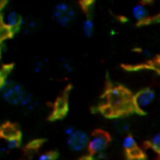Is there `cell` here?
<instances>
[{"label": "cell", "instance_id": "7a4b0ae2", "mask_svg": "<svg viewBox=\"0 0 160 160\" xmlns=\"http://www.w3.org/2000/svg\"><path fill=\"white\" fill-rule=\"evenodd\" d=\"M0 93L7 103L11 105H20L24 96L27 94V91L19 82L6 78V79H1Z\"/></svg>", "mask_w": 160, "mask_h": 160}, {"label": "cell", "instance_id": "8fae6325", "mask_svg": "<svg viewBox=\"0 0 160 160\" xmlns=\"http://www.w3.org/2000/svg\"><path fill=\"white\" fill-rule=\"evenodd\" d=\"M82 32L87 38H91L94 32V23L91 18H86L82 21Z\"/></svg>", "mask_w": 160, "mask_h": 160}, {"label": "cell", "instance_id": "ac0fdd59", "mask_svg": "<svg viewBox=\"0 0 160 160\" xmlns=\"http://www.w3.org/2000/svg\"><path fill=\"white\" fill-rule=\"evenodd\" d=\"M43 66H44V62L43 60H36L35 64H34V72L35 73H40L43 69Z\"/></svg>", "mask_w": 160, "mask_h": 160}, {"label": "cell", "instance_id": "52a82bcc", "mask_svg": "<svg viewBox=\"0 0 160 160\" xmlns=\"http://www.w3.org/2000/svg\"><path fill=\"white\" fill-rule=\"evenodd\" d=\"M155 100V92L150 88H145V89L138 91L133 97L134 109L137 111H145L149 105Z\"/></svg>", "mask_w": 160, "mask_h": 160}, {"label": "cell", "instance_id": "44dd1931", "mask_svg": "<svg viewBox=\"0 0 160 160\" xmlns=\"http://www.w3.org/2000/svg\"><path fill=\"white\" fill-rule=\"evenodd\" d=\"M94 160H107L105 159V156L104 153H101V155H98V156H94Z\"/></svg>", "mask_w": 160, "mask_h": 160}, {"label": "cell", "instance_id": "277c9868", "mask_svg": "<svg viewBox=\"0 0 160 160\" xmlns=\"http://www.w3.org/2000/svg\"><path fill=\"white\" fill-rule=\"evenodd\" d=\"M24 23V19L14 10H6L2 13V29L6 30L10 35L22 29Z\"/></svg>", "mask_w": 160, "mask_h": 160}, {"label": "cell", "instance_id": "ffe728a7", "mask_svg": "<svg viewBox=\"0 0 160 160\" xmlns=\"http://www.w3.org/2000/svg\"><path fill=\"white\" fill-rule=\"evenodd\" d=\"M139 53H140V55L144 56V57H146V58H150L151 55H152V54H151V51L148 48H140Z\"/></svg>", "mask_w": 160, "mask_h": 160}, {"label": "cell", "instance_id": "9a60e30c", "mask_svg": "<svg viewBox=\"0 0 160 160\" xmlns=\"http://www.w3.org/2000/svg\"><path fill=\"white\" fill-rule=\"evenodd\" d=\"M150 145L155 150L160 152V133H157L151 137L150 139Z\"/></svg>", "mask_w": 160, "mask_h": 160}, {"label": "cell", "instance_id": "6da1fadb", "mask_svg": "<svg viewBox=\"0 0 160 160\" xmlns=\"http://www.w3.org/2000/svg\"><path fill=\"white\" fill-rule=\"evenodd\" d=\"M104 114L109 116H118L134 108L133 97L122 87H111L105 92Z\"/></svg>", "mask_w": 160, "mask_h": 160}, {"label": "cell", "instance_id": "7c38bea8", "mask_svg": "<svg viewBox=\"0 0 160 160\" xmlns=\"http://www.w3.org/2000/svg\"><path fill=\"white\" fill-rule=\"evenodd\" d=\"M20 105L22 108H24L25 110H28V111H32V110L35 109L36 103H35V101H34L33 96H32L31 93H29V92H27V94L24 96V98H23Z\"/></svg>", "mask_w": 160, "mask_h": 160}, {"label": "cell", "instance_id": "603a6c76", "mask_svg": "<svg viewBox=\"0 0 160 160\" xmlns=\"http://www.w3.org/2000/svg\"><path fill=\"white\" fill-rule=\"evenodd\" d=\"M8 151V149L6 148V146L5 145H3V146H1L0 147V153H1V155H3V153H6Z\"/></svg>", "mask_w": 160, "mask_h": 160}, {"label": "cell", "instance_id": "8992f818", "mask_svg": "<svg viewBox=\"0 0 160 160\" xmlns=\"http://www.w3.org/2000/svg\"><path fill=\"white\" fill-rule=\"evenodd\" d=\"M90 136L82 129H76L70 136L66 137V144L71 151L80 152L88 148Z\"/></svg>", "mask_w": 160, "mask_h": 160}, {"label": "cell", "instance_id": "7402d4cb", "mask_svg": "<svg viewBox=\"0 0 160 160\" xmlns=\"http://www.w3.org/2000/svg\"><path fill=\"white\" fill-rule=\"evenodd\" d=\"M78 160H94V158H93V156H83V157H81V158H79Z\"/></svg>", "mask_w": 160, "mask_h": 160}, {"label": "cell", "instance_id": "3957f363", "mask_svg": "<svg viewBox=\"0 0 160 160\" xmlns=\"http://www.w3.org/2000/svg\"><path fill=\"white\" fill-rule=\"evenodd\" d=\"M53 19L60 25V27H67L73 22L76 19V10L71 5L67 2H58L54 6L52 11Z\"/></svg>", "mask_w": 160, "mask_h": 160}, {"label": "cell", "instance_id": "5b68a950", "mask_svg": "<svg viewBox=\"0 0 160 160\" xmlns=\"http://www.w3.org/2000/svg\"><path fill=\"white\" fill-rule=\"evenodd\" d=\"M110 142V136L103 131H96L90 136L88 150L91 156H98L104 153L108 145Z\"/></svg>", "mask_w": 160, "mask_h": 160}, {"label": "cell", "instance_id": "5bb4252c", "mask_svg": "<svg viewBox=\"0 0 160 160\" xmlns=\"http://www.w3.org/2000/svg\"><path fill=\"white\" fill-rule=\"evenodd\" d=\"M36 28H38V24H36L35 21L29 20V21H25L24 25H23L21 30H22L24 34H30V33H32V32L35 31Z\"/></svg>", "mask_w": 160, "mask_h": 160}, {"label": "cell", "instance_id": "9c48e42d", "mask_svg": "<svg viewBox=\"0 0 160 160\" xmlns=\"http://www.w3.org/2000/svg\"><path fill=\"white\" fill-rule=\"evenodd\" d=\"M67 112V99L65 97H60L55 103L54 108V118H62Z\"/></svg>", "mask_w": 160, "mask_h": 160}, {"label": "cell", "instance_id": "e0dca14e", "mask_svg": "<svg viewBox=\"0 0 160 160\" xmlns=\"http://www.w3.org/2000/svg\"><path fill=\"white\" fill-rule=\"evenodd\" d=\"M57 157V153L55 151H46L38 156V160H55Z\"/></svg>", "mask_w": 160, "mask_h": 160}, {"label": "cell", "instance_id": "30bf717a", "mask_svg": "<svg viewBox=\"0 0 160 160\" xmlns=\"http://www.w3.org/2000/svg\"><path fill=\"white\" fill-rule=\"evenodd\" d=\"M122 147L127 151V152H133L137 149V145H136L135 138L132 135H126L124 136L122 140Z\"/></svg>", "mask_w": 160, "mask_h": 160}, {"label": "cell", "instance_id": "4fadbf2b", "mask_svg": "<svg viewBox=\"0 0 160 160\" xmlns=\"http://www.w3.org/2000/svg\"><path fill=\"white\" fill-rule=\"evenodd\" d=\"M21 142V136H12V137L6 138L5 140V146L8 150H12V149H16L20 146Z\"/></svg>", "mask_w": 160, "mask_h": 160}, {"label": "cell", "instance_id": "ba28073f", "mask_svg": "<svg viewBox=\"0 0 160 160\" xmlns=\"http://www.w3.org/2000/svg\"><path fill=\"white\" fill-rule=\"evenodd\" d=\"M131 16L132 18L134 19L135 21L137 22H145V21L148 19L149 16V12L148 9H147L146 5L144 2H139V3H136L131 10Z\"/></svg>", "mask_w": 160, "mask_h": 160}, {"label": "cell", "instance_id": "2e32d148", "mask_svg": "<svg viewBox=\"0 0 160 160\" xmlns=\"http://www.w3.org/2000/svg\"><path fill=\"white\" fill-rule=\"evenodd\" d=\"M60 66H62V68L64 69L65 71H67V72H71V71H72V64H71V62L68 58L62 57V59H60Z\"/></svg>", "mask_w": 160, "mask_h": 160}, {"label": "cell", "instance_id": "d6986e66", "mask_svg": "<svg viewBox=\"0 0 160 160\" xmlns=\"http://www.w3.org/2000/svg\"><path fill=\"white\" fill-rule=\"evenodd\" d=\"M77 128H75L73 126H71V125H68V126H66L64 128V133H65V135H66V137H68V136H70L71 134L73 133V132L76 131Z\"/></svg>", "mask_w": 160, "mask_h": 160}]
</instances>
